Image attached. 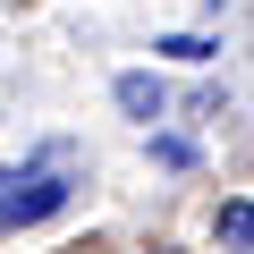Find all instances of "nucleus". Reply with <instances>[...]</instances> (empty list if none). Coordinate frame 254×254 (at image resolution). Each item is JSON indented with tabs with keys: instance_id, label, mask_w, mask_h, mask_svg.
<instances>
[{
	"instance_id": "nucleus-3",
	"label": "nucleus",
	"mask_w": 254,
	"mask_h": 254,
	"mask_svg": "<svg viewBox=\"0 0 254 254\" xmlns=\"http://www.w3.org/2000/svg\"><path fill=\"white\" fill-rule=\"evenodd\" d=\"M119 110L153 119V110H161V85H153V76H119Z\"/></svg>"
},
{
	"instance_id": "nucleus-1",
	"label": "nucleus",
	"mask_w": 254,
	"mask_h": 254,
	"mask_svg": "<svg viewBox=\"0 0 254 254\" xmlns=\"http://www.w3.org/2000/svg\"><path fill=\"white\" fill-rule=\"evenodd\" d=\"M68 203V178L51 161H26V170H0V229H26V220H51Z\"/></svg>"
},
{
	"instance_id": "nucleus-2",
	"label": "nucleus",
	"mask_w": 254,
	"mask_h": 254,
	"mask_svg": "<svg viewBox=\"0 0 254 254\" xmlns=\"http://www.w3.org/2000/svg\"><path fill=\"white\" fill-rule=\"evenodd\" d=\"M212 229H220V254H254V203H246V195H237V203H220V220H212Z\"/></svg>"
}]
</instances>
